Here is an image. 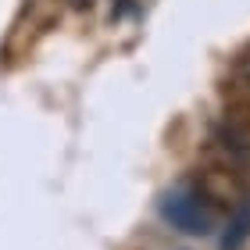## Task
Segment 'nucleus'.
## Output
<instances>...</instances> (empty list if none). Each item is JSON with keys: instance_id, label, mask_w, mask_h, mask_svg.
Segmentation results:
<instances>
[{"instance_id": "f257e3e1", "label": "nucleus", "mask_w": 250, "mask_h": 250, "mask_svg": "<svg viewBox=\"0 0 250 250\" xmlns=\"http://www.w3.org/2000/svg\"><path fill=\"white\" fill-rule=\"evenodd\" d=\"M218 200L222 197H214L204 183H179L175 189L165 193L161 214L172 229L186 232V236H208L218 229L222 211H225Z\"/></svg>"}, {"instance_id": "f03ea898", "label": "nucleus", "mask_w": 250, "mask_h": 250, "mask_svg": "<svg viewBox=\"0 0 250 250\" xmlns=\"http://www.w3.org/2000/svg\"><path fill=\"white\" fill-rule=\"evenodd\" d=\"M222 146L236 157H250V111H236L222 125Z\"/></svg>"}, {"instance_id": "7ed1b4c3", "label": "nucleus", "mask_w": 250, "mask_h": 250, "mask_svg": "<svg viewBox=\"0 0 250 250\" xmlns=\"http://www.w3.org/2000/svg\"><path fill=\"white\" fill-rule=\"evenodd\" d=\"M232 79H236L240 86H247V89H250V50H247L236 64H232Z\"/></svg>"}]
</instances>
